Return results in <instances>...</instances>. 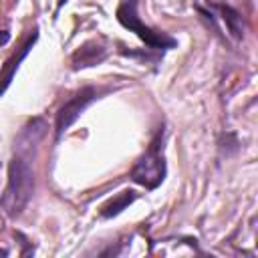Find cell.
Here are the masks:
<instances>
[{"label": "cell", "mask_w": 258, "mask_h": 258, "mask_svg": "<svg viewBox=\"0 0 258 258\" xmlns=\"http://www.w3.org/2000/svg\"><path fill=\"white\" fill-rule=\"evenodd\" d=\"M99 97V91L95 87H83L79 89L71 99H67L58 111H56V121H54V133L56 139H60V135L81 117V113Z\"/></svg>", "instance_id": "277c9868"}, {"label": "cell", "mask_w": 258, "mask_h": 258, "mask_svg": "<svg viewBox=\"0 0 258 258\" xmlns=\"http://www.w3.org/2000/svg\"><path fill=\"white\" fill-rule=\"evenodd\" d=\"M129 177L147 187V189H155L163 177H165V159H163V129H159L155 133V137L151 139L147 151L137 159V163L133 165Z\"/></svg>", "instance_id": "7a4b0ae2"}, {"label": "cell", "mask_w": 258, "mask_h": 258, "mask_svg": "<svg viewBox=\"0 0 258 258\" xmlns=\"http://www.w3.org/2000/svg\"><path fill=\"white\" fill-rule=\"evenodd\" d=\"M0 254H6V250H0Z\"/></svg>", "instance_id": "52a82bcc"}, {"label": "cell", "mask_w": 258, "mask_h": 258, "mask_svg": "<svg viewBox=\"0 0 258 258\" xmlns=\"http://www.w3.org/2000/svg\"><path fill=\"white\" fill-rule=\"evenodd\" d=\"M107 56V48L95 44V48H91V42L83 44L75 54H73V67L75 69H83V67H93L97 62H101Z\"/></svg>", "instance_id": "5b68a950"}, {"label": "cell", "mask_w": 258, "mask_h": 258, "mask_svg": "<svg viewBox=\"0 0 258 258\" xmlns=\"http://www.w3.org/2000/svg\"><path fill=\"white\" fill-rule=\"evenodd\" d=\"M137 2L139 0H121L119 6H117V20L121 22V26H125L127 30L135 32L147 46L149 50H157V52H163L167 48H173L177 46V40L167 36L165 32H157V30H151L149 26H145L139 16H137Z\"/></svg>", "instance_id": "3957f363"}, {"label": "cell", "mask_w": 258, "mask_h": 258, "mask_svg": "<svg viewBox=\"0 0 258 258\" xmlns=\"http://www.w3.org/2000/svg\"><path fill=\"white\" fill-rule=\"evenodd\" d=\"M46 135V121L36 117L28 121L14 141V155L8 163V181L0 196V210L8 218H16L24 212L34 194V169L30 163V151Z\"/></svg>", "instance_id": "6da1fadb"}, {"label": "cell", "mask_w": 258, "mask_h": 258, "mask_svg": "<svg viewBox=\"0 0 258 258\" xmlns=\"http://www.w3.org/2000/svg\"><path fill=\"white\" fill-rule=\"evenodd\" d=\"M137 200V194L133 191V189H125V191H121V194H117L115 198H111L107 204H103L101 206V216L103 218H113V216H117V214H121L131 202H135Z\"/></svg>", "instance_id": "8992f818"}]
</instances>
